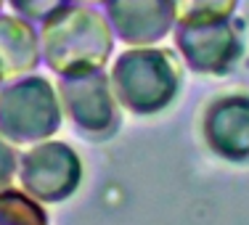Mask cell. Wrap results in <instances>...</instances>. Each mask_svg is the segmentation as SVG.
<instances>
[{"label":"cell","instance_id":"cell-1","mask_svg":"<svg viewBox=\"0 0 249 225\" xmlns=\"http://www.w3.org/2000/svg\"><path fill=\"white\" fill-rule=\"evenodd\" d=\"M80 159L64 143L35 146L19 162L21 191L35 196L40 204H56L69 199L80 186Z\"/></svg>","mask_w":249,"mask_h":225},{"label":"cell","instance_id":"cell-2","mask_svg":"<svg viewBox=\"0 0 249 225\" xmlns=\"http://www.w3.org/2000/svg\"><path fill=\"white\" fill-rule=\"evenodd\" d=\"M207 140L225 159H249V101L228 98L215 104L207 120Z\"/></svg>","mask_w":249,"mask_h":225},{"label":"cell","instance_id":"cell-4","mask_svg":"<svg viewBox=\"0 0 249 225\" xmlns=\"http://www.w3.org/2000/svg\"><path fill=\"white\" fill-rule=\"evenodd\" d=\"M14 173H16V159H14V154H11L8 146L0 140V188L8 186Z\"/></svg>","mask_w":249,"mask_h":225},{"label":"cell","instance_id":"cell-3","mask_svg":"<svg viewBox=\"0 0 249 225\" xmlns=\"http://www.w3.org/2000/svg\"><path fill=\"white\" fill-rule=\"evenodd\" d=\"M0 225H48V212L19 188H0Z\"/></svg>","mask_w":249,"mask_h":225}]
</instances>
